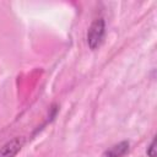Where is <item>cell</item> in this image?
I'll use <instances>...</instances> for the list:
<instances>
[{
	"mask_svg": "<svg viewBox=\"0 0 157 157\" xmlns=\"http://www.w3.org/2000/svg\"><path fill=\"white\" fill-rule=\"evenodd\" d=\"M104 34H105L104 20L102 17L96 18L91 23V26H90V28L87 31V43H88L90 49H92V50L97 49L101 45V43L103 42Z\"/></svg>",
	"mask_w": 157,
	"mask_h": 157,
	"instance_id": "1",
	"label": "cell"
},
{
	"mask_svg": "<svg viewBox=\"0 0 157 157\" xmlns=\"http://www.w3.org/2000/svg\"><path fill=\"white\" fill-rule=\"evenodd\" d=\"M23 139L13 137L0 147V157H15L22 148Z\"/></svg>",
	"mask_w": 157,
	"mask_h": 157,
	"instance_id": "2",
	"label": "cell"
},
{
	"mask_svg": "<svg viewBox=\"0 0 157 157\" xmlns=\"http://www.w3.org/2000/svg\"><path fill=\"white\" fill-rule=\"evenodd\" d=\"M128 151H129V142L121 141V142L115 144L112 147H109L103 153V157H123L128 153Z\"/></svg>",
	"mask_w": 157,
	"mask_h": 157,
	"instance_id": "3",
	"label": "cell"
},
{
	"mask_svg": "<svg viewBox=\"0 0 157 157\" xmlns=\"http://www.w3.org/2000/svg\"><path fill=\"white\" fill-rule=\"evenodd\" d=\"M147 156L148 157H156V139H152L150 146L147 147Z\"/></svg>",
	"mask_w": 157,
	"mask_h": 157,
	"instance_id": "4",
	"label": "cell"
}]
</instances>
